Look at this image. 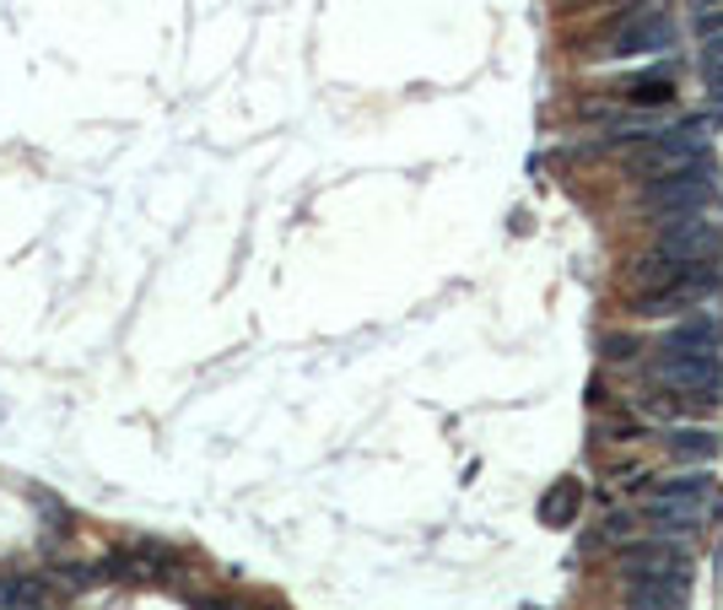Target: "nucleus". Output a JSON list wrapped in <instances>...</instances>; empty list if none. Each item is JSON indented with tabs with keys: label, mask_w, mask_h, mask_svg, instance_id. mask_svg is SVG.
Segmentation results:
<instances>
[{
	"label": "nucleus",
	"mask_w": 723,
	"mask_h": 610,
	"mask_svg": "<svg viewBox=\"0 0 723 610\" xmlns=\"http://www.w3.org/2000/svg\"><path fill=\"white\" fill-rule=\"evenodd\" d=\"M696 163H707V124L659 130V135H648L643 146H638V157H632V167L643 173L648 184H653V179H670V173H681V167H696Z\"/></svg>",
	"instance_id": "f257e3e1"
},
{
	"label": "nucleus",
	"mask_w": 723,
	"mask_h": 610,
	"mask_svg": "<svg viewBox=\"0 0 723 610\" xmlns=\"http://www.w3.org/2000/svg\"><path fill=\"white\" fill-rule=\"evenodd\" d=\"M659 248L681 265H713L723 254V216L713 211H691V216H664Z\"/></svg>",
	"instance_id": "f03ea898"
},
{
	"label": "nucleus",
	"mask_w": 723,
	"mask_h": 610,
	"mask_svg": "<svg viewBox=\"0 0 723 610\" xmlns=\"http://www.w3.org/2000/svg\"><path fill=\"white\" fill-rule=\"evenodd\" d=\"M719 195V179H713V163H696V167H681L670 179H653L648 184L643 205L653 216H691V211H707Z\"/></svg>",
	"instance_id": "7ed1b4c3"
},
{
	"label": "nucleus",
	"mask_w": 723,
	"mask_h": 610,
	"mask_svg": "<svg viewBox=\"0 0 723 610\" xmlns=\"http://www.w3.org/2000/svg\"><path fill=\"white\" fill-rule=\"evenodd\" d=\"M675 39H681L675 17L659 11V6H643V11H632V17L615 22V33H610V43H604V54H615V60H632V54H664V49H675Z\"/></svg>",
	"instance_id": "20e7f679"
},
{
	"label": "nucleus",
	"mask_w": 723,
	"mask_h": 610,
	"mask_svg": "<svg viewBox=\"0 0 723 610\" xmlns=\"http://www.w3.org/2000/svg\"><path fill=\"white\" fill-rule=\"evenodd\" d=\"M659 378H664L675 395L713 400V406H719L723 367H719V357H713V352H664V357H659Z\"/></svg>",
	"instance_id": "39448f33"
},
{
	"label": "nucleus",
	"mask_w": 723,
	"mask_h": 610,
	"mask_svg": "<svg viewBox=\"0 0 723 610\" xmlns=\"http://www.w3.org/2000/svg\"><path fill=\"white\" fill-rule=\"evenodd\" d=\"M621 572L627 578H681L691 572V551L675 546V540H632L627 551H621Z\"/></svg>",
	"instance_id": "423d86ee"
},
{
	"label": "nucleus",
	"mask_w": 723,
	"mask_h": 610,
	"mask_svg": "<svg viewBox=\"0 0 723 610\" xmlns=\"http://www.w3.org/2000/svg\"><path fill=\"white\" fill-rule=\"evenodd\" d=\"M713 514V502H670V497H648L643 508V525H653V535L659 540H691L696 529H702V519Z\"/></svg>",
	"instance_id": "0eeeda50"
},
{
	"label": "nucleus",
	"mask_w": 723,
	"mask_h": 610,
	"mask_svg": "<svg viewBox=\"0 0 723 610\" xmlns=\"http://www.w3.org/2000/svg\"><path fill=\"white\" fill-rule=\"evenodd\" d=\"M664 448H670L675 465H713L723 438L713 427H670V433H664Z\"/></svg>",
	"instance_id": "6e6552de"
},
{
	"label": "nucleus",
	"mask_w": 723,
	"mask_h": 610,
	"mask_svg": "<svg viewBox=\"0 0 723 610\" xmlns=\"http://www.w3.org/2000/svg\"><path fill=\"white\" fill-rule=\"evenodd\" d=\"M691 572L681 578H632V610H685Z\"/></svg>",
	"instance_id": "1a4fd4ad"
},
{
	"label": "nucleus",
	"mask_w": 723,
	"mask_h": 610,
	"mask_svg": "<svg viewBox=\"0 0 723 610\" xmlns=\"http://www.w3.org/2000/svg\"><path fill=\"white\" fill-rule=\"evenodd\" d=\"M685 271H691V265L670 260L664 248H653V254H643V260L632 265V286H638V292H659V286H675Z\"/></svg>",
	"instance_id": "9d476101"
},
{
	"label": "nucleus",
	"mask_w": 723,
	"mask_h": 610,
	"mask_svg": "<svg viewBox=\"0 0 723 610\" xmlns=\"http://www.w3.org/2000/svg\"><path fill=\"white\" fill-rule=\"evenodd\" d=\"M578 508H583V487H578V481H557V487L546 491V502H540V519L567 529L578 519Z\"/></svg>",
	"instance_id": "9b49d317"
},
{
	"label": "nucleus",
	"mask_w": 723,
	"mask_h": 610,
	"mask_svg": "<svg viewBox=\"0 0 723 610\" xmlns=\"http://www.w3.org/2000/svg\"><path fill=\"white\" fill-rule=\"evenodd\" d=\"M653 497H670V502H713V476H707V470H685V476L659 481Z\"/></svg>",
	"instance_id": "f8f14e48"
},
{
	"label": "nucleus",
	"mask_w": 723,
	"mask_h": 610,
	"mask_svg": "<svg viewBox=\"0 0 723 610\" xmlns=\"http://www.w3.org/2000/svg\"><path fill=\"white\" fill-rule=\"evenodd\" d=\"M719 340H723L719 319H691V325H681L670 335L664 352H713V357H719Z\"/></svg>",
	"instance_id": "ddd939ff"
},
{
	"label": "nucleus",
	"mask_w": 723,
	"mask_h": 610,
	"mask_svg": "<svg viewBox=\"0 0 723 610\" xmlns=\"http://www.w3.org/2000/svg\"><path fill=\"white\" fill-rule=\"evenodd\" d=\"M627 98H632L638 109H653V103H670V98H675V82H670L664 71H653V77H638V82L627 87Z\"/></svg>",
	"instance_id": "4468645a"
},
{
	"label": "nucleus",
	"mask_w": 723,
	"mask_h": 610,
	"mask_svg": "<svg viewBox=\"0 0 723 610\" xmlns=\"http://www.w3.org/2000/svg\"><path fill=\"white\" fill-rule=\"evenodd\" d=\"M638 529H643V519L638 514H610L600 529V540H638Z\"/></svg>",
	"instance_id": "2eb2a0df"
},
{
	"label": "nucleus",
	"mask_w": 723,
	"mask_h": 610,
	"mask_svg": "<svg viewBox=\"0 0 723 610\" xmlns=\"http://www.w3.org/2000/svg\"><path fill=\"white\" fill-rule=\"evenodd\" d=\"M600 346H604V363H632V357L643 352V346H638V335H604Z\"/></svg>",
	"instance_id": "dca6fc26"
},
{
	"label": "nucleus",
	"mask_w": 723,
	"mask_h": 610,
	"mask_svg": "<svg viewBox=\"0 0 723 610\" xmlns=\"http://www.w3.org/2000/svg\"><path fill=\"white\" fill-rule=\"evenodd\" d=\"M702 71H707V82L713 87H723V39L702 43Z\"/></svg>",
	"instance_id": "f3484780"
},
{
	"label": "nucleus",
	"mask_w": 723,
	"mask_h": 610,
	"mask_svg": "<svg viewBox=\"0 0 723 610\" xmlns=\"http://www.w3.org/2000/svg\"><path fill=\"white\" fill-rule=\"evenodd\" d=\"M696 28H702L707 39H723V11H702V17H696Z\"/></svg>",
	"instance_id": "a211bd4d"
},
{
	"label": "nucleus",
	"mask_w": 723,
	"mask_h": 610,
	"mask_svg": "<svg viewBox=\"0 0 723 610\" xmlns=\"http://www.w3.org/2000/svg\"><path fill=\"white\" fill-rule=\"evenodd\" d=\"M201 610H238V606H222V600H205Z\"/></svg>",
	"instance_id": "6ab92c4d"
},
{
	"label": "nucleus",
	"mask_w": 723,
	"mask_h": 610,
	"mask_svg": "<svg viewBox=\"0 0 723 610\" xmlns=\"http://www.w3.org/2000/svg\"><path fill=\"white\" fill-rule=\"evenodd\" d=\"M567 6H572V0H567Z\"/></svg>",
	"instance_id": "aec40b11"
}]
</instances>
